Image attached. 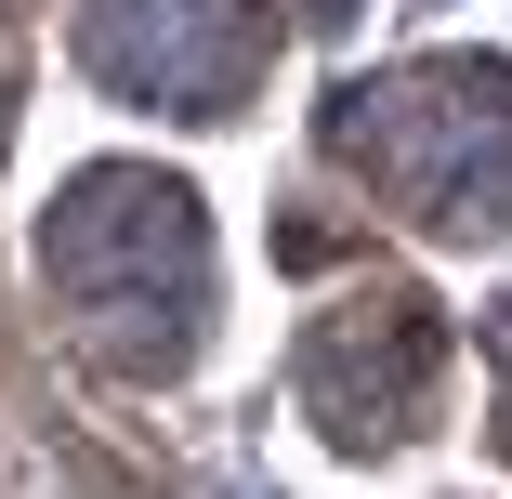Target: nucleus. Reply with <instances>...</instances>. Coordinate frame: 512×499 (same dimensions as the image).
Masks as SVG:
<instances>
[{"instance_id":"1","label":"nucleus","mask_w":512,"mask_h":499,"mask_svg":"<svg viewBox=\"0 0 512 499\" xmlns=\"http://www.w3.org/2000/svg\"><path fill=\"white\" fill-rule=\"evenodd\" d=\"M40 276L106 368H184L211 316V224L171 171H79L40 224Z\"/></svg>"},{"instance_id":"2","label":"nucleus","mask_w":512,"mask_h":499,"mask_svg":"<svg viewBox=\"0 0 512 499\" xmlns=\"http://www.w3.org/2000/svg\"><path fill=\"white\" fill-rule=\"evenodd\" d=\"M329 145L434 224H499L512 211V66H407L381 92H342Z\"/></svg>"},{"instance_id":"3","label":"nucleus","mask_w":512,"mask_h":499,"mask_svg":"<svg viewBox=\"0 0 512 499\" xmlns=\"http://www.w3.org/2000/svg\"><path fill=\"white\" fill-rule=\"evenodd\" d=\"M250 53H263L250 0H92L79 14V66L132 106H171V119H211L250 79Z\"/></svg>"},{"instance_id":"4","label":"nucleus","mask_w":512,"mask_h":499,"mask_svg":"<svg viewBox=\"0 0 512 499\" xmlns=\"http://www.w3.org/2000/svg\"><path fill=\"white\" fill-rule=\"evenodd\" d=\"M421 381H434V329L407 316V303H355V316H329L316 368H302V394H316V421H329L342 447H381V434H407Z\"/></svg>"}]
</instances>
